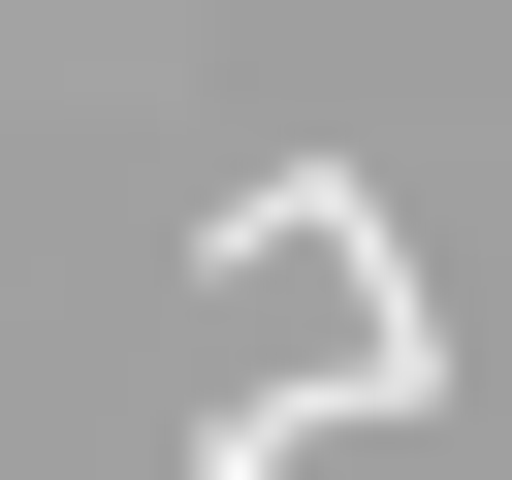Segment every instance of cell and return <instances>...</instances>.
<instances>
[{"instance_id": "1", "label": "cell", "mask_w": 512, "mask_h": 480, "mask_svg": "<svg viewBox=\"0 0 512 480\" xmlns=\"http://www.w3.org/2000/svg\"><path fill=\"white\" fill-rule=\"evenodd\" d=\"M224 288H320V384H352V416H416V384H448V320H416V256H384V192H352V160H256V192H224Z\"/></svg>"}]
</instances>
